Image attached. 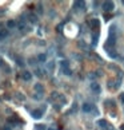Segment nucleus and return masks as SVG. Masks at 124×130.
I'll return each instance as SVG.
<instances>
[{
	"mask_svg": "<svg viewBox=\"0 0 124 130\" xmlns=\"http://www.w3.org/2000/svg\"><path fill=\"white\" fill-rule=\"evenodd\" d=\"M102 8L106 12H108V11H112L113 8H115V4H113L112 2H104L103 4H102Z\"/></svg>",
	"mask_w": 124,
	"mask_h": 130,
	"instance_id": "obj_1",
	"label": "nucleus"
},
{
	"mask_svg": "<svg viewBox=\"0 0 124 130\" xmlns=\"http://www.w3.org/2000/svg\"><path fill=\"white\" fill-rule=\"evenodd\" d=\"M43 111H44V110H41V109H37V110H32V113H31L32 118H35V119H40V118L43 117Z\"/></svg>",
	"mask_w": 124,
	"mask_h": 130,
	"instance_id": "obj_2",
	"label": "nucleus"
},
{
	"mask_svg": "<svg viewBox=\"0 0 124 130\" xmlns=\"http://www.w3.org/2000/svg\"><path fill=\"white\" fill-rule=\"evenodd\" d=\"M91 90L95 92V94H100V91H102V87H100L99 83L92 82V83H91Z\"/></svg>",
	"mask_w": 124,
	"mask_h": 130,
	"instance_id": "obj_3",
	"label": "nucleus"
},
{
	"mask_svg": "<svg viewBox=\"0 0 124 130\" xmlns=\"http://www.w3.org/2000/svg\"><path fill=\"white\" fill-rule=\"evenodd\" d=\"M21 79L23 81H31L32 79V72H30V71H24V72H23L21 74Z\"/></svg>",
	"mask_w": 124,
	"mask_h": 130,
	"instance_id": "obj_4",
	"label": "nucleus"
},
{
	"mask_svg": "<svg viewBox=\"0 0 124 130\" xmlns=\"http://www.w3.org/2000/svg\"><path fill=\"white\" fill-rule=\"evenodd\" d=\"M82 110L84 111V113H89V111H92L93 110V106L91 103H84L82 106Z\"/></svg>",
	"mask_w": 124,
	"mask_h": 130,
	"instance_id": "obj_5",
	"label": "nucleus"
},
{
	"mask_svg": "<svg viewBox=\"0 0 124 130\" xmlns=\"http://www.w3.org/2000/svg\"><path fill=\"white\" fill-rule=\"evenodd\" d=\"M33 89L37 91V94H43V92H44V87H43V85H40V83H36V85L33 86Z\"/></svg>",
	"mask_w": 124,
	"mask_h": 130,
	"instance_id": "obj_6",
	"label": "nucleus"
},
{
	"mask_svg": "<svg viewBox=\"0 0 124 130\" xmlns=\"http://www.w3.org/2000/svg\"><path fill=\"white\" fill-rule=\"evenodd\" d=\"M97 125H99V127H102V129H107V126H108V123H107L106 119H100V121H97Z\"/></svg>",
	"mask_w": 124,
	"mask_h": 130,
	"instance_id": "obj_7",
	"label": "nucleus"
},
{
	"mask_svg": "<svg viewBox=\"0 0 124 130\" xmlns=\"http://www.w3.org/2000/svg\"><path fill=\"white\" fill-rule=\"evenodd\" d=\"M8 36V30H0V40L6 39Z\"/></svg>",
	"mask_w": 124,
	"mask_h": 130,
	"instance_id": "obj_8",
	"label": "nucleus"
},
{
	"mask_svg": "<svg viewBox=\"0 0 124 130\" xmlns=\"http://www.w3.org/2000/svg\"><path fill=\"white\" fill-rule=\"evenodd\" d=\"M91 26L93 27V28H99V26H100V22L97 19H92L91 20Z\"/></svg>",
	"mask_w": 124,
	"mask_h": 130,
	"instance_id": "obj_9",
	"label": "nucleus"
},
{
	"mask_svg": "<svg viewBox=\"0 0 124 130\" xmlns=\"http://www.w3.org/2000/svg\"><path fill=\"white\" fill-rule=\"evenodd\" d=\"M60 66H61V68H63V70H64V68H69V67H68L69 64H68V62H67V60H61V62H60Z\"/></svg>",
	"mask_w": 124,
	"mask_h": 130,
	"instance_id": "obj_10",
	"label": "nucleus"
},
{
	"mask_svg": "<svg viewBox=\"0 0 124 130\" xmlns=\"http://www.w3.org/2000/svg\"><path fill=\"white\" fill-rule=\"evenodd\" d=\"M7 26H8V28H13V27L16 26V23H15V20H8Z\"/></svg>",
	"mask_w": 124,
	"mask_h": 130,
	"instance_id": "obj_11",
	"label": "nucleus"
},
{
	"mask_svg": "<svg viewBox=\"0 0 124 130\" xmlns=\"http://www.w3.org/2000/svg\"><path fill=\"white\" fill-rule=\"evenodd\" d=\"M37 60H39V62H45V60H47V57H45L44 54H40L39 57H37Z\"/></svg>",
	"mask_w": 124,
	"mask_h": 130,
	"instance_id": "obj_12",
	"label": "nucleus"
},
{
	"mask_svg": "<svg viewBox=\"0 0 124 130\" xmlns=\"http://www.w3.org/2000/svg\"><path fill=\"white\" fill-rule=\"evenodd\" d=\"M30 20H31L32 23H36V22H37V17L33 15V13H31V15H30Z\"/></svg>",
	"mask_w": 124,
	"mask_h": 130,
	"instance_id": "obj_13",
	"label": "nucleus"
},
{
	"mask_svg": "<svg viewBox=\"0 0 124 130\" xmlns=\"http://www.w3.org/2000/svg\"><path fill=\"white\" fill-rule=\"evenodd\" d=\"M36 130H47L45 125H36Z\"/></svg>",
	"mask_w": 124,
	"mask_h": 130,
	"instance_id": "obj_14",
	"label": "nucleus"
},
{
	"mask_svg": "<svg viewBox=\"0 0 124 130\" xmlns=\"http://www.w3.org/2000/svg\"><path fill=\"white\" fill-rule=\"evenodd\" d=\"M16 97H17V99H20V101H24V99H26V97L23 95V94H20V92H17Z\"/></svg>",
	"mask_w": 124,
	"mask_h": 130,
	"instance_id": "obj_15",
	"label": "nucleus"
},
{
	"mask_svg": "<svg viewBox=\"0 0 124 130\" xmlns=\"http://www.w3.org/2000/svg\"><path fill=\"white\" fill-rule=\"evenodd\" d=\"M64 74H65V75H71V74H72V71H71V68H64Z\"/></svg>",
	"mask_w": 124,
	"mask_h": 130,
	"instance_id": "obj_16",
	"label": "nucleus"
},
{
	"mask_svg": "<svg viewBox=\"0 0 124 130\" xmlns=\"http://www.w3.org/2000/svg\"><path fill=\"white\" fill-rule=\"evenodd\" d=\"M108 54H109V57H112V58H116V57H117V54L115 52V51H112V50H111V51H109V52H108Z\"/></svg>",
	"mask_w": 124,
	"mask_h": 130,
	"instance_id": "obj_17",
	"label": "nucleus"
},
{
	"mask_svg": "<svg viewBox=\"0 0 124 130\" xmlns=\"http://www.w3.org/2000/svg\"><path fill=\"white\" fill-rule=\"evenodd\" d=\"M19 27H20V28H26V22L21 20L20 23H19Z\"/></svg>",
	"mask_w": 124,
	"mask_h": 130,
	"instance_id": "obj_18",
	"label": "nucleus"
},
{
	"mask_svg": "<svg viewBox=\"0 0 124 130\" xmlns=\"http://www.w3.org/2000/svg\"><path fill=\"white\" fill-rule=\"evenodd\" d=\"M97 39H99V35H97V34H95V35H93V44H96V43H97Z\"/></svg>",
	"mask_w": 124,
	"mask_h": 130,
	"instance_id": "obj_19",
	"label": "nucleus"
},
{
	"mask_svg": "<svg viewBox=\"0 0 124 130\" xmlns=\"http://www.w3.org/2000/svg\"><path fill=\"white\" fill-rule=\"evenodd\" d=\"M16 60H17V64H19V66H23V64H24V62H23V59H20V58H16Z\"/></svg>",
	"mask_w": 124,
	"mask_h": 130,
	"instance_id": "obj_20",
	"label": "nucleus"
},
{
	"mask_svg": "<svg viewBox=\"0 0 124 130\" xmlns=\"http://www.w3.org/2000/svg\"><path fill=\"white\" fill-rule=\"evenodd\" d=\"M49 70H54V67H55V63H49Z\"/></svg>",
	"mask_w": 124,
	"mask_h": 130,
	"instance_id": "obj_21",
	"label": "nucleus"
},
{
	"mask_svg": "<svg viewBox=\"0 0 124 130\" xmlns=\"http://www.w3.org/2000/svg\"><path fill=\"white\" fill-rule=\"evenodd\" d=\"M36 75L37 77H41V71L40 70H36Z\"/></svg>",
	"mask_w": 124,
	"mask_h": 130,
	"instance_id": "obj_22",
	"label": "nucleus"
},
{
	"mask_svg": "<svg viewBox=\"0 0 124 130\" xmlns=\"http://www.w3.org/2000/svg\"><path fill=\"white\" fill-rule=\"evenodd\" d=\"M59 94H58V92H52V98H56V97H58Z\"/></svg>",
	"mask_w": 124,
	"mask_h": 130,
	"instance_id": "obj_23",
	"label": "nucleus"
},
{
	"mask_svg": "<svg viewBox=\"0 0 124 130\" xmlns=\"http://www.w3.org/2000/svg\"><path fill=\"white\" fill-rule=\"evenodd\" d=\"M120 101H121V103H123V105H124V94H123V95H121V97H120Z\"/></svg>",
	"mask_w": 124,
	"mask_h": 130,
	"instance_id": "obj_24",
	"label": "nucleus"
},
{
	"mask_svg": "<svg viewBox=\"0 0 124 130\" xmlns=\"http://www.w3.org/2000/svg\"><path fill=\"white\" fill-rule=\"evenodd\" d=\"M4 130H12V129H11V126H6V127H4Z\"/></svg>",
	"mask_w": 124,
	"mask_h": 130,
	"instance_id": "obj_25",
	"label": "nucleus"
},
{
	"mask_svg": "<svg viewBox=\"0 0 124 130\" xmlns=\"http://www.w3.org/2000/svg\"><path fill=\"white\" fill-rule=\"evenodd\" d=\"M3 13H6V11H4V10H2V11H0V15H3Z\"/></svg>",
	"mask_w": 124,
	"mask_h": 130,
	"instance_id": "obj_26",
	"label": "nucleus"
},
{
	"mask_svg": "<svg viewBox=\"0 0 124 130\" xmlns=\"http://www.w3.org/2000/svg\"><path fill=\"white\" fill-rule=\"evenodd\" d=\"M48 130H58V129H56V127H49Z\"/></svg>",
	"mask_w": 124,
	"mask_h": 130,
	"instance_id": "obj_27",
	"label": "nucleus"
},
{
	"mask_svg": "<svg viewBox=\"0 0 124 130\" xmlns=\"http://www.w3.org/2000/svg\"><path fill=\"white\" fill-rule=\"evenodd\" d=\"M2 26H3V24H2V23H0V28H2Z\"/></svg>",
	"mask_w": 124,
	"mask_h": 130,
	"instance_id": "obj_28",
	"label": "nucleus"
}]
</instances>
